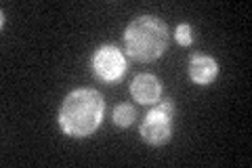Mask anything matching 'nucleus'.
Masks as SVG:
<instances>
[{
    "label": "nucleus",
    "mask_w": 252,
    "mask_h": 168,
    "mask_svg": "<svg viewBox=\"0 0 252 168\" xmlns=\"http://www.w3.org/2000/svg\"><path fill=\"white\" fill-rule=\"evenodd\" d=\"M105 116L103 95L94 89H76L63 99L57 122L72 139H86L101 126Z\"/></svg>",
    "instance_id": "obj_1"
},
{
    "label": "nucleus",
    "mask_w": 252,
    "mask_h": 168,
    "mask_svg": "<svg viewBox=\"0 0 252 168\" xmlns=\"http://www.w3.org/2000/svg\"><path fill=\"white\" fill-rule=\"evenodd\" d=\"M172 120H175V101L166 97L147 111L143 124L139 129L141 139L154 147L166 145L172 139Z\"/></svg>",
    "instance_id": "obj_3"
},
{
    "label": "nucleus",
    "mask_w": 252,
    "mask_h": 168,
    "mask_svg": "<svg viewBox=\"0 0 252 168\" xmlns=\"http://www.w3.org/2000/svg\"><path fill=\"white\" fill-rule=\"evenodd\" d=\"M126 55L141 63L160 59L168 49V28L160 17L141 15L135 17L124 30Z\"/></svg>",
    "instance_id": "obj_2"
},
{
    "label": "nucleus",
    "mask_w": 252,
    "mask_h": 168,
    "mask_svg": "<svg viewBox=\"0 0 252 168\" xmlns=\"http://www.w3.org/2000/svg\"><path fill=\"white\" fill-rule=\"evenodd\" d=\"M175 38L181 46H191L193 44V28L191 23H179L175 30Z\"/></svg>",
    "instance_id": "obj_8"
},
{
    "label": "nucleus",
    "mask_w": 252,
    "mask_h": 168,
    "mask_svg": "<svg viewBox=\"0 0 252 168\" xmlns=\"http://www.w3.org/2000/svg\"><path fill=\"white\" fill-rule=\"evenodd\" d=\"M114 122L116 126H122V129H126V126H130L132 122H135V118H137V109L130 105V103H120V105H116L114 107Z\"/></svg>",
    "instance_id": "obj_7"
},
{
    "label": "nucleus",
    "mask_w": 252,
    "mask_h": 168,
    "mask_svg": "<svg viewBox=\"0 0 252 168\" xmlns=\"http://www.w3.org/2000/svg\"><path fill=\"white\" fill-rule=\"evenodd\" d=\"M130 95L141 105H154L162 97V82L154 74H139L130 82Z\"/></svg>",
    "instance_id": "obj_5"
},
{
    "label": "nucleus",
    "mask_w": 252,
    "mask_h": 168,
    "mask_svg": "<svg viewBox=\"0 0 252 168\" xmlns=\"http://www.w3.org/2000/svg\"><path fill=\"white\" fill-rule=\"evenodd\" d=\"M187 74L191 78L193 84L208 86L219 76V63L210 55H191L187 63Z\"/></svg>",
    "instance_id": "obj_6"
},
{
    "label": "nucleus",
    "mask_w": 252,
    "mask_h": 168,
    "mask_svg": "<svg viewBox=\"0 0 252 168\" xmlns=\"http://www.w3.org/2000/svg\"><path fill=\"white\" fill-rule=\"evenodd\" d=\"M91 67H93V74L99 80H103L107 84H114L128 71V61H126V55L118 46L101 44L93 53Z\"/></svg>",
    "instance_id": "obj_4"
}]
</instances>
